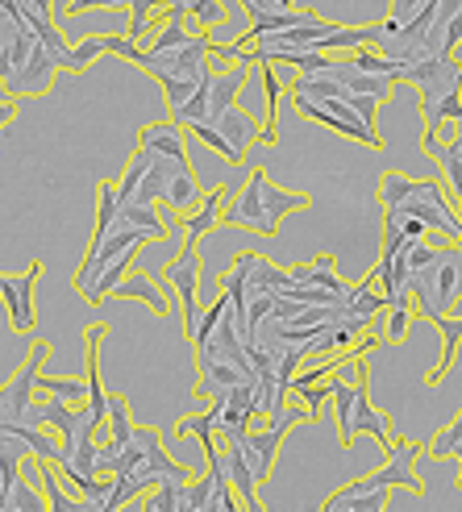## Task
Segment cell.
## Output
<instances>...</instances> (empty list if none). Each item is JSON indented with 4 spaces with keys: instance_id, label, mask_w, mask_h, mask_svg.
I'll return each mask as SVG.
<instances>
[{
    "instance_id": "b9f144b4",
    "label": "cell",
    "mask_w": 462,
    "mask_h": 512,
    "mask_svg": "<svg viewBox=\"0 0 462 512\" xmlns=\"http://www.w3.org/2000/svg\"><path fill=\"white\" fill-rule=\"evenodd\" d=\"M125 9H130V30H125V34L138 42L150 30V25H154V9H163V5H159V0H130Z\"/></svg>"
},
{
    "instance_id": "6da1fadb",
    "label": "cell",
    "mask_w": 462,
    "mask_h": 512,
    "mask_svg": "<svg viewBox=\"0 0 462 512\" xmlns=\"http://www.w3.org/2000/svg\"><path fill=\"white\" fill-rule=\"evenodd\" d=\"M50 342H34L30 358L21 363V371L0 388V425H42L38 421V404H34V388H38V375H42V363L50 358Z\"/></svg>"
},
{
    "instance_id": "816d5d0a",
    "label": "cell",
    "mask_w": 462,
    "mask_h": 512,
    "mask_svg": "<svg viewBox=\"0 0 462 512\" xmlns=\"http://www.w3.org/2000/svg\"><path fill=\"white\" fill-rule=\"evenodd\" d=\"M454 138H458V142H462V117H458V121H454Z\"/></svg>"
},
{
    "instance_id": "8992f818",
    "label": "cell",
    "mask_w": 462,
    "mask_h": 512,
    "mask_svg": "<svg viewBox=\"0 0 462 512\" xmlns=\"http://www.w3.org/2000/svg\"><path fill=\"white\" fill-rule=\"evenodd\" d=\"M400 84H413L421 105H429V100H442V96H454L462 92V63L454 55H429L413 67H404Z\"/></svg>"
},
{
    "instance_id": "f546056e",
    "label": "cell",
    "mask_w": 462,
    "mask_h": 512,
    "mask_svg": "<svg viewBox=\"0 0 462 512\" xmlns=\"http://www.w3.org/2000/svg\"><path fill=\"white\" fill-rule=\"evenodd\" d=\"M213 75V67H200V71H188V75H167V80H159V88H163V100H167V109H179L184 100L209 80Z\"/></svg>"
},
{
    "instance_id": "ba28073f",
    "label": "cell",
    "mask_w": 462,
    "mask_h": 512,
    "mask_svg": "<svg viewBox=\"0 0 462 512\" xmlns=\"http://www.w3.org/2000/svg\"><path fill=\"white\" fill-rule=\"evenodd\" d=\"M429 442H408V438H392V446L383 450L388 454V463H383L371 479L379 488H408L413 496H425V483L417 479V458L425 454Z\"/></svg>"
},
{
    "instance_id": "603a6c76",
    "label": "cell",
    "mask_w": 462,
    "mask_h": 512,
    "mask_svg": "<svg viewBox=\"0 0 462 512\" xmlns=\"http://www.w3.org/2000/svg\"><path fill=\"white\" fill-rule=\"evenodd\" d=\"M333 417H338V429H342V446L350 450L354 446V396H358V383H346L338 379V371H333Z\"/></svg>"
},
{
    "instance_id": "83f0119b",
    "label": "cell",
    "mask_w": 462,
    "mask_h": 512,
    "mask_svg": "<svg viewBox=\"0 0 462 512\" xmlns=\"http://www.w3.org/2000/svg\"><path fill=\"white\" fill-rule=\"evenodd\" d=\"M184 483L188 479H175V475H163L154 488L146 492L142 508L146 512H184Z\"/></svg>"
},
{
    "instance_id": "1f68e13d",
    "label": "cell",
    "mask_w": 462,
    "mask_h": 512,
    "mask_svg": "<svg viewBox=\"0 0 462 512\" xmlns=\"http://www.w3.org/2000/svg\"><path fill=\"white\" fill-rule=\"evenodd\" d=\"M42 508H46V496H38V488L21 471V479L13 483L9 496H5V512H42Z\"/></svg>"
},
{
    "instance_id": "7dc6e473",
    "label": "cell",
    "mask_w": 462,
    "mask_h": 512,
    "mask_svg": "<svg viewBox=\"0 0 462 512\" xmlns=\"http://www.w3.org/2000/svg\"><path fill=\"white\" fill-rule=\"evenodd\" d=\"M130 0H75V5H67V17H80L88 9H125Z\"/></svg>"
},
{
    "instance_id": "52a82bcc",
    "label": "cell",
    "mask_w": 462,
    "mask_h": 512,
    "mask_svg": "<svg viewBox=\"0 0 462 512\" xmlns=\"http://www.w3.org/2000/svg\"><path fill=\"white\" fill-rule=\"evenodd\" d=\"M59 71H63V67L55 63V55H50L42 42H34L30 55H25V59L9 71L5 92H9V100H21V96H46L50 88H55Z\"/></svg>"
},
{
    "instance_id": "d6986e66",
    "label": "cell",
    "mask_w": 462,
    "mask_h": 512,
    "mask_svg": "<svg viewBox=\"0 0 462 512\" xmlns=\"http://www.w3.org/2000/svg\"><path fill=\"white\" fill-rule=\"evenodd\" d=\"M109 300H146L159 317H167V313H171V296H163V292H159V284H154V275H146V271H130V275H125L121 284L113 288V296H109Z\"/></svg>"
},
{
    "instance_id": "5b68a950",
    "label": "cell",
    "mask_w": 462,
    "mask_h": 512,
    "mask_svg": "<svg viewBox=\"0 0 462 512\" xmlns=\"http://www.w3.org/2000/svg\"><path fill=\"white\" fill-rule=\"evenodd\" d=\"M163 284L167 296L175 292L179 304H184V334L188 342L196 338V325H200V304H196V288H200V250L196 246H179V254L171 263H163Z\"/></svg>"
},
{
    "instance_id": "e575fe53",
    "label": "cell",
    "mask_w": 462,
    "mask_h": 512,
    "mask_svg": "<svg viewBox=\"0 0 462 512\" xmlns=\"http://www.w3.org/2000/svg\"><path fill=\"white\" fill-rule=\"evenodd\" d=\"M150 163H154V155L138 146V150H134V159L125 163V171H121V179H117V196H121V200H130V196L138 192V184H142V175L150 171Z\"/></svg>"
},
{
    "instance_id": "681fc988",
    "label": "cell",
    "mask_w": 462,
    "mask_h": 512,
    "mask_svg": "<svg viewBox=\"0 0 462 512\" xmlns=\"http://www.w3.org/2000/svg\"><path fill=\"white\" fill-rule=\"evenodd\" d=\"M13 117H17V100H0V130L13 125Z\"/></svg>"
},
{
    "instance_id": "74e56055",
    "label": "cell",
    "mask_w": 462,
    "mask_h": 512,
    "mask_svg": "<svg viewBox=\"0 0 462 512\" xmlns=\"http://www.w3.org/2000/svg\"><path fill=\"white\" fill-rule=\"evenodd\" d=\"M213 425H217L213 408H204V413H192V417H184V421L175 425V438H200V446H204V442H217Z\"/></svg>"
},
{
    "instance_id": "f35d334b",
    "label": "cell",
    "mask_w": 462,
    "mask_h": 512,
    "mask_svg": "<svg viewBox=\"0 0 462 512\" xmlns=\"http://www.w3.org/2000/svg\"><path fill=\"white\" fill-rule=\"evenodd\" d=\"M296 400H304V413H308V421H321V408H325V400L333 396V383H304V388H288Z\"/></svg>"
},
{
    "instance_id": "d4e9b609",
    "label": "cell",
    "mask_w": 462,
    "mask_h": 512,
    "mask_svg": "<svg viewBox=\"0 0 462 512\" xmlns=\"http://www.w3.org/2000/svg\"><path fill=\"white\" fill-rule=\"evenodd\" d=\"M358 46H375V25H333V30L325 38H317L313 50H321V55H333V50H358Z\"/></svg>"
},
{
    "instance_id": "ffe728a7",
    "label": "cell",
    "mask_w": 462,
    "mask_h": 512,
    "mask_svg": "<svg viewBox=\"0 0 462 512\" xmlns=\"http://www.w3.org/2000/svg\"><path fill=\"white\" fill-rule=\"evenodd\" d=\"M292 284H300V288H325V292L342 296V300L350 292V284H342V279H338V259H333V254H321V259H313L308 267H296Z\"/></svg>"
},
{
    "instance_id": "f1b7e54d",
    "label": "cell",
    "mask_w": 462,
    "mask_h": 512,
    "mask_svg": "<svg viewBox=\"0 0 462 512\" xmlns=\"http://www.w3.org/2000/svg\"><path fill=\"white\" fill-rule=\"evenodd\" d=\"M100 55H105V34H92V38H84V42L67 46L63 55H59V67L71 71V75H84Z\"/></svg>"
},
{
    "instance_id": "ac0fdd59",
    "label": "cell",
    "mask_w": 462,
    "mask_h": 512,
    "mask_svg": "<svg viewBox=\"0 0 462 512\" xmlns=\"http://www.w3.org/2000/svg\"><path fill=\"white\" fill-rule=\"evenodd\" d=\"M333 75L346 84V92H363V96H375L379 105L383 100H392V92H396V80L392 75H367V71H358L350 59H338L333 63Z\"/></svg>"
},
{
    "instance_id": "7bdbcfd3",
    "label": "cell",
    "mask_w": 462,
    "mask_h": 512,
    "mask_svg": "<svg viewBox=\"0 0 462 512\" xmlns=\"http://www.w3.org/2000/svg\"><path fill=\"white\" fill-rule=\"evenodd\" d=\"M458 446H462V413H458V417L438 433V438H433V442L425 446V454H433V458H450Z\"/></svg>"
},
{
    "instance_id": "9a60e30c",
    "label": "cell",
    "mask_w": 462,
    "mask_h": 512,
    "mask_svg": "<svg viewBox=\"0 0 462 512\" xmlns=\"http://www.w3.org/2000/svg\"><path fill=\"white\" fill-rule=\"evenodd\" d=\"M229 192H234V188H213L209 196H204V204H200L196 213L179 217V225H184V246H200V238L213 234V229L221 225V204H225Z\"/></svg>"
},
{
    "instance_id": "d6a6232c",
    "label": "cell",
    "mask_w": 462,
    "mask_h": 512,
    "mask_svg": "<svg viewBox=\"0 0 462 512\" xmlns=\"http://www.w3.org/2000/svg\"><path fill=\"white\" fill-rule=\"evenodd\" d=\"M413 192H417V179H408L400 171H388L379 179V204H383V209H396V204H404Z\"/></svg>"
},
{
    "instance_id": "e0dca14e",
    "label": "cell",
    "mask_w": 462,
    "mask_h": 512,
    "mask_svg": "<svg viewBox=\"0 0 462 512\" xmlns=\"http://www.w3.org/2000/svg\"><path fill=\"white\" fill-rule=\"evenodd\" d=\"M250 63H238V67H229V71H213V84H209V121L221 117L225 109H234L238 105V96H242V84L250 80Z\"/></svg>"
},
{
    "instance_id": "8d00e7d4",
    "label": "cell",
    "mask_w": 462,
    "mask_h": 512,
    "mask_svg": "<svg viewBox=\"0 0 462 512\" xmlns=\"http://www.w3.org/2000/svg\"><path fill=\"white\" fill-rule=\"evenodd\" d=\"M184 17H188V21H196V30L209 34L213 25H221L229 13H225L221 0H188V5H184Z\"/></svg>"
},
{
    "instance_id": "5bb4252c",
    "label": "cell",
    "mask_w": 462,
    "mask_h": 512,
    "mask_svg": "<svg viewBox=\"0 0 462 512\" xmlns=\"http://www.w3.org/2000/svg\"><path fill=\"white\" fill-rule=\"evenodd\" d=\"M213 125H217V130H221V138L229 142V150H234V159L242 163L246 159V150H250V142H259V121H254L246 109H225L221 117H213Z\"/></svg>"
},
{
    "instance_id": "9c48e42d",
    "label": "cell",
    "mask_w": 462,
    "mask_h": 512,
    "mask_svg": "<svg viewBox=\"0 0 462 512\" xmlns=\"http://www.w3.org/2000/svg\"><path fill=\"white\" fill-rule=\"evenodd\" d=\"M42 279V263L34 259L25 275H0V300L9 304V321L17 334H34L38 325V309H34V292Z\"/></svg>"
},
{
    "instance_id": "cb8c5ba5",
    "label": "cell",
    "mask_w": 462,
    "mask_h": 512,
    "mask_svg": "<svg viewBox=\"0 0 462 512\" xmlns=\"http://www.w3.org/2000/svg\"><path fill=\"white\" fill-rule=\"evenodd\" d=\"M200 200V184H196V175H192V167H184V171H175L171 179H167V188H163V200L159 204H167L171 213H179L184 217L192 204Z\"/></svg>"
},
{
    "instance_id": "4dcf8cb0",
    "label": "cell",
    "mask_w": 462,
    "mask_h": 512,
    "mask_svg": "<svg viewBox=\"0 0 462 512\" xmlns=\"http://www.w3.org/2000/svg\"><path fill=\"white\" fill-rule=\"evenodd\" d=\"M38 388L46 396H59L67 404H88V379H50V375H38Z\"/></svg>"
},
{
    "instance_id": "4316f807",
    "label": "cell",
    "mask_w": 462,
    "mask_h": 512,
    "mask_svg": "<svg viewBox=\"0 0 462 512\" xmlns=\"http://www.w3.org/2000/svg\"><path fill=\"white\" fill-rule=\"evenodd\" d=\"M121 225L142 229V234H150V238H167L171 234V225L159 217V204H138V200L121 204Z\"/></svg>"
},
{
    "instance_id": "7c38bea8",
    "label": "cell",
    "mask_w": 462,
    "mask_h": 512,
    "mask_svg": "<svg viewBox=\"0 0 462 512\" xmlns=\"http://www.w3.org/2000/svg\"><path fill=\"white\" fill-rule=\"evenodd\" d=\"M392 500V488H379L371 475L350 479L342 492H333L321 500V512H383Z\"/></svg>"
},
{
    "instance_id": "f907efd6",
    "label": "cell",
    "mask_w": 462,
    "mask_h": 512,
    "mask_svg": "<svg viewBox=\"0 0 462 512\" xmlns=\"http://www.w3.org/2000/svg\"><path fill=\"white\" fill-rule=\"evenodd\" d=\"M454 458H458V463H462V446L454 450ZM454 483H458V488H462V471H458V479H454Z\"/></svg>"
},
{
    "instance_id": "60d3db41",
    "label": "cell",
    "mask_w": 462,
    "mask_h": 512,
    "mask_svg": "<svg viewBox=\"0 0 462 512\" xmlns=\"http://www.w3.org/2000/svg\"><path fill=\"white\" fill-rule=\"evenodd\" d=\"M184 130H188L192 138H200V142L209 146V150H217V155H221L225 163H238V159H234V150H229V142L221 138V130H217L213 121H196V125H184Z\"/></svg>"
},
{
    "instance_id": "30bf717a",
    "label": "cell",
    "mask_w": 462,
    "mask_h": 512,
    "mask_svg": "<svg viewBox=\"0 0 462 512\" xmlns=\"http://www.w3.org/2000/svg\"><path fill=\"white\" fill-rule=\"evenodd\" d=\"M433 317L438 313H450L454 304L462 300V242H446L438 263H433Z\"/></svg>"
},
{
    "instance_id": "f6af8a7d",
    "label": "cell",
    "mask_w": 462,
    "mask_h": 512,
    "mask_svg": "<svg viewBox=\"0 0 462 512\" xmlns=\"http://www.w3.org/2000/svg\"><path fill=\"white\" fill-rule=\"evenodd\" d=\"M346 105H350L358 117H363L367 125H375V121H379V100H375V96H363V92H346ZM375 130H379V125H375Z\"/></svg>"
},
{
    "instance_id": "7402d4cb",
    "label": "cell",
    "mask_w": 462,
    "mask_h": 512,
    "mask_svg": "<svg viewBox=\"0 0 462 512\" xmlns=\"http://www.w3.org/2000/svg\"><path fill=\"white\" fill-rule=\"evenodd\" d=\"M34 475L42 479V496H46V508H50V512H84V500H80V496H67L55 463H46V458H34Z\"/></svg>"
},
{
    "instance_id": "bcb514c9",
    "label": "cell",
    "mask_w": 462,
    "mask_h": 512,
    "mask_svg": "<svg viewBox=\"0 0 462 512\" xmlns=\"http://www.w3.org/2000/svg\"><path fill=\"white\" fill-rule=\"evenodd\" d=\"M413 317H417V313H413V309H400V304H396V309H388V342H404Z\"/></svg>"
},
{
    "instance_id": "8fae6325",
    "label": "cell",
    "mask_w": 462,
    "mask_h": 512,
    "mask_svg": "<svg viewBox=\"0 0 462 512\" xmlns=\"http://www.w3.org/2000/svg\"><path fill=\"white\" fill-rule=\"evenodd\" d=\"M246 433H250V429H234V433H229L221 458H225V475H229V483H234L238 500H242L250 512H259V479H254L250 458H246Z\"/></svg>"
},
{
    "instance_id": "ee69618b",
    "label": "cell",
    "mask_w": 462,
    "mask_h": 512,
    "mask_svg": "<svg viewBox=\"0 0 462 512\" xmlns=\"http://www.w3.org/2000/svg\"><path fill=\"white\" fill-rule=\"evenodd\" d=\"M105 55H117L125 63H142V46L130 38V34H105Z\"/></svg>"
},
{
    "instance_id": "836d02e7",
    "label": "cell",
    "mask_w": 462,
    "mask_h": 512,
    "mask_svg": "<svg viewBox=\"0 0 462 512\" xmlns=\"http://www.w3.org/2000/svg\"><path fill=\"white\" fill-rule=\"evenodd\" d=\"M192 34H196V30H188V17H184V13H167V25H163L159 34H154V46H150V50H163V55H167V50L184 46Z\"/></svg>"
},
{
    "instance_id": "484cf974",
    "label": "cell",
    "mask_w": 462,
    "mask_h": 512,
    "mask_svg": "<svg viewBox=\"0 0 462 512\" xmlns=\"http://www.w3.org/2000/svg\"><path fill=\"white\" fill-rule=\"evenodd\" d=\"M263 204H267V217H271L275 225H284V217L296 213V209H308V204H313V196H308V192H284V188L271 184V179L263 175Z\"/></svg>"
},
{
    "instance_id": "4fadbf2b",
    "label": "cell",
    "mask_w": 462,
    "mask_h": 512,
    "mask_svg": "<svg viewBox=\"0 0 462 512\" xmlns=\"http://www.w3.org/2000/svg\"><path fill=\"white\" fill-rule=\"evenodd\" d=\"M138 146L150 150V155L159 159H175V163H188V142H184V125L175 121H150L142 125L138 134Z\"/></svg>"
},
{
    "instance_id": "44dd1931",
    "label": "cell",
    "mask_w": 462,
    "mask_h": 512,
    "mask_svg": "<svg viewBox=\"0 0 462 512\" xmlns=\"http://www.w3.org/2000/svg\"><path fill=\"white\" fill-rule=\"evenodd\" d=\"M429 325H438V334H442V363L425 375V383H429V388H438V383L450 375L454 358H458V346H462V317H446V313H438V317H429Z\"/></svg>"
},
{
    "instance_id": "2e32d148",
    "label": "cell",
    "mask_w": 462,
    "mask_h": 512,
    "mask_svg": "<svg viewBox=\"0 0 462 512\" xmlns=\"http://www.w3.org/2000/svg\"><path fill=\"white\" fill-rule=\"evenodd\" d=\"M138 254H142V246L121 250V254H117V259H113L109 267H100V271H96V279H92V284H88L80 296H84L88 304H105V300L113 296V288L121 284L125 275H130V267H134V259H138Z\"/></svg>"
},
{
    "instance_id": "7a4b0ae2",
    "label": "cell",
    "mask_w": 462,
    "mask_h": 512,
    "mask_svg": "<svg viewBox=\"0 0 462 512\" xmlns=\"http://www.w3.org/2000/svg\"><path fill=\"white\" fill-rule=\"evenodd\" d=\"M396 209L408 213V217H417L429 229V238H438L442 246L446 242H462V217L454 213V204L446 200V188L438 184V179H417V192L408 196L404 204H396Z\"/></svg>"
},
{
    "instance_id": "c3c4849f",
    "label": "cell",
    "mask_w": 462,
    "mask_h": 512,
    "mask_svg": "<svg viewBox=\"0 0 462 512\" xmlns=\"http://www.w3.org/2000/svg\"><path fill=\"white\" fill-rule=\"evenodd\" d=\"M425 5V0H392V9H388V17H396V21H408L417 9Z\"/></svg>"
},
{
    "instance_id": "d590c367",
    "label": "cell",
    "mask_w": 462,
    "mask_h": 512,
    "mask_svg": "<svg viewBox=\"0 0 462 512\" xmlns=\"http://www.w3.org/2000/svg\"><path fill=\"white\" fill-rule=\"evenodd\" d=\"M184 512H213V475H192L184 483Z\"/></svg>"
},
{
    "instance_id": "3957f363",
    "label": "cell",
    "mask_w": 462,
    "mask_h": 512,
    "mask_svg": "<svg viewBox=\"0 0 462 512\" xmlns=\"http://www.w3.org/2000/svg\"><path fill=\"white\" fill-rule=\"evenodd\" d=\"M292 105H296L300 117L325 125V130H333V134H346V138H354V142H367L371 150H383V134L375 130V125H367L363 117H358V113L346 105V96H342V100H308V96H292Z\"/></svg>"
},
{
    "instance_id": "277c9868",
    "label": "cell",
    "mask_w": 462,
    "mask_h": 512,
    "mask_svg": "<svg viewBox=\"0 0 462 512\" xmlns=\"http://www.w3.org/2000/svg\"><path fill=\"white\" fill-rule=\"evenodd\" d=\"M263 167H254L250 175H246V184H242V192L234 196L229 192L225 196V204H221V225H242V229H250V234H263V238H275L279 234V225L267 217V204H263Z\"/></svg>"
},
{
    "instance_id": "ab89813d",
    "label": "cell",
    "mask_w": 462,
    "mask_h": 512,
    "mask_svg": "<svg viewBox=\"0 0 462 512\" xmlns=\"http://www.w3.org/2000/svg\"><path fill=\"white\" fill-rule=\"evenodd\" d=\"M438 163H442V171H446V184H450L454 200H462V150H458V142L438 146Z\"/></svg>"
}]
</instances>
